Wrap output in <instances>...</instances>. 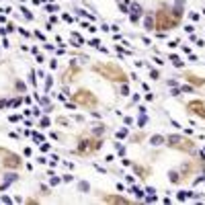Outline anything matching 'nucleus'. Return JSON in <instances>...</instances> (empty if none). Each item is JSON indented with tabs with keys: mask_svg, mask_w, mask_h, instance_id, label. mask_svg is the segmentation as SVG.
<instances>
[{
	"mask_svg": "<svg viewBox=\"0 0 205 205\" xmlns=\"http://www.w3.org/2000/svg\"><path fill=\"white\" fill-rule=\"evenodd\" d=\"M92 72H96V74H101L102 78L111 80V82H127V74L123 68H119L117 64H111V62H99V64H94L92 66Z\"/></svg>",
	"mask_w": 205,
	"mask_h": 205,
	"instance_id": "nucleus-1",
	"label": "nucleus"
},
{
	"mask_svg": "<svg viewBox=\"0 0 205 205\" xmlns=\"http://www.w3.org/2000/svg\"><path fill=\"white\" fill-rule=\"evenodd\" d=\"M154 21H156V29H160V31H168V29H172V27H176L181 19H179L176 14H172V8L170 11L160 8V11L154 12Z\"/></svg>",
	"mask_w": 205,
	"mask_h": 205,
	"instance_id": "nucleus-2",
	"label": "nucleus"
},
{
	"mask_svg": "<svg viewBox=\"0 0 205 205\" xmlns=\"http://www.w3.org/2000/svg\"><path fill=\"white\" fill-rule=\"evenodd\" d=\"M70 101L80 105V107H84V109H94V107H99V99H96L94 92L88 90V88H78L74 94H70Z\"/></svg>",
	"mask_w": 205,
	"mask_h": 205,
	"instance_id": "nucleus-3",
	"label": "nucleus"
},
{
	"mask_svg": "<svg viewBox=\"0 0 205 205\" xmlns=\"http://www.w3.org/2000/svg\"><path fill=\"white\" fill-rule=\"evenodd\" d=\"M101 146H102V139H101V137H92V136L90 137H80L76 152L82 154V156H90V154H94Z\"/></svg>",
	"mask_w": 205,
	"mask_h": 205,
	"instance_id": "nucleus-4",
	"label": "nucleus"
},
{
	"mask_svg": "<svg viewBox=\"0 0 205 205\" xmlns=\"http://www.w3.org/2000/svg\"><path fill=\"white\" fill-rule=\"evenodd\" d=\"M166 142H168V146L174 150H182V152H191V150L195 148L193 142L191 139H187V137L182 136H168L166 137Z\"/></svg>",
	"mask_w": 205,
	"mask_h": 205,
	"instance_id": "nucleus-5",
	"label": "nucleus"
},
{
	"mask_svg": "<svg viewBox=\"0 0 205 205\" xmlns=\"http://www.w3.org/2000/svg\"><path fill=\"white\" fill-rule=\"evenodd\" d=\"M0 154H2V166H4V168L17 170V168H21V166H23V160H21V156H17L14 152L0 150Z\"/></svg>",
	"mask_w": 205,
	"mask_h": 205,
	"instance_id": "nucleus-6",
	"label": "nucleus"
},
{
	"mask_svg": "<svg viewBox=\"0 0 205 205\" xmlns=\"http://www.w3.org/2000/svg\"><path fill=\"white\" fill-rule=\"evenodd\" d=\"M187 109H189L191 113H195L197 117H205V105L201 101H191Z\"/></svg>",
	"mask_w": 205,
	"mask_h": 205,
	"instance_id": "nucleus-7",
	"label": "nucleus"
},
{
	"mask_svg": "<svg viewBox=\"0 0 205 205\" xmlns=\"http://www.w3.org/2000/svg\"><path fill=\"white\" fill-rule=\"evenodd\" d=\"M129 12H131V23L137 25V23H139V17L144 14V8H142L137 2H131V11H129Z\"/></svg>",
	"mask_w": 205,
	"mask_h": 205,
	"instance_id": "nucleus-8",
	"label": "nucleus"
},
{
	"mask_svg": "<svg viewBox=\"0 0 205 205\" xmlns=\"http://www.w3.org/2000/svg\"><path fill=\"white\" fill-rule=\"evenodd\" d=\"M76 76H78V64L72 60L70 62V70L66 72V76H64V82H70V80H76Z\"/></svg>",
	"mask_w": 205,
	"mask_h": 205,
	"instance_id": "nucleus-9",
	"label": "nucleus"
},
{
	"mask_svg": "<svg viewBox=\"0 0 205 205\" xmlns=\"http://www.w3.org/2000/svg\"><path fill=\"white\" fill-rule=\"evenodd\" d=\"M102 201L105 203H129V199L121 197V195H107V197H102Z\"/></svg>",
	"mask_w": 205,
	"mask_h": 205,
	"instance_id": "nucleus-10",
	"label": "nucleus"
},
{
	"mask_svg": "<svg viewBox=\"0 0 205 205\" xmlns=\"http://www.w3.org/2000/svg\"><path fill=\"white\" fill-rule=\"evenodd\" d=\"M146 29H148V31H154V29H156V21H154V12L146 17Z\"/></svg>",
	"mask_w": 205,
	"mask_h": 205,
	"instance_id": "nucleus-11",
	"label": "nucleus"
},
{
	"mask_svg": "<svg viewBox=\"0 0 205 205\" xmlns=\"http://www.w3.org/2000/svg\"><path fill=\"white\" fill-rule=\"evenodd\" d=\"M185 78L189 80V82H193V84H197V86H201V84H205L203 78H199V76H195V74H187Z\"/></svg>",
	"mask_w": 205,
	"mask_h": 205,
	"instance_id": "nucleus-12",
	"label": "nucleus"
},
{
	"mask_svg": "<svg viewBox=\"0 0 205 205\" xmlns=\"http://www.w3.org/2000/svg\"><path fill=\"white\" fill-rule=\"evenodd\" d=\"M21 12H23V17L27 19V21H33V12L29 11V8H25V6H21Z\"/></svg>",
	"mask_w": 205,
	"mask_h": 205,
	"instance_id": "nucleus-13",
	"label": "nucleus"
},
{
	"mask_svg": "<svg viewBox=\"0 0 205 205\" xmlns=\"http://www.w3.org/2000/svg\"><path fill=\"white\" fill-rule=\"evenodd\" d=\"M162 142H164V137H162V136H154V137H152V146H162Z\"/></svg>",
	"mask_w": 205,
	"mask_h": 205,
	"instance_id": "nucleus-14",
	"label": "nucleus"
},
{
	"mask_svg": "<svg viewBox=\"0 0 205 205\" xmlns=\"http://www.w3.org/2000/svg\"><path fill=\"white\" fill-rule=\"evenodd\" d=\"M168 179H170V182H179L181 179H179V172H168Z\"/></svg>",
	"mask_w": 205,
	"mask_h": 205,
	"instance_id": "nucleus-15",
	"label": "nucleus"
},
{
	"mask_svg": "<svg viewBox=\"0 0 205 205\" xmlns=\"http://www.w3.org/2000/svg\"><path fill=\"white\" fill-rule=\"evenodd\" d=\"M170 62L174 64V66H182V62H181V57H179V56H170Z\"/></svg>",
	"mask_w": 205,
	"mask_h": 205,
	"instance_id": "nucleus-16",
	"label": "nucleus"
},
{
	"mask_svg": "<svg viewBox=\"0 0 205 205\" xmlns=\"http://www.w3.org/2000/svg\"><path fill=\"white\" fill-rule=\"evenodd\" d=\"M51 84H54V78H51V76H47V78H45V90L51 88Z\"/></svg>",
	"mask_w": 205,
	"mask_h": 205,
	"instance_id": "nucleus-17",
	"label": "nucleus"
},
{
	"mask_svg": "<svg viewBox=\"0 0 205 205\" xmlns=\"http://www.w3.org/2000/svg\"><path fill=\"white\" fill-rule=\"evenodd\" d=\"M189 195H191V193H187V191H181V193H179V199H181V201H185Z\"/></svg>",
	"mask_w": 205,
	"mask_h": 205,
	"instance_id": "nucleus-18",
	"label": "nucleus"
},
{
	"mask_svg": "<svg viewBox=\"0 0 205 205\" xmlns=\"http://www.w3.org/2000/svg\"><path fill=\"white\" fill-rule=\"evenodd\" d=\"M121 94H123V96H125V94H129V88H127L125 82H123V86H121Z\"/></svg>",
	"mask_w": 205,
	"mask_h": 205,
	"instance_id": "nucleus-19",
	"label": "nucleus"
},
{
	"mask_svg": "<svg viewBox=\"0 0 205 205\" xmlns=\"http://www.w3.org/2000/svg\"><path fill=\"white\" fill-rule=\"evenodd\" d=\"M62 19H64V21H66V23H74V19H72V17H70V14H62Z\"/></svg>",
	"mask_w": 205,
	"mask_h": 205,
	"instance_id": "nucleus-20",
	"label": "nucleus"
},
{
	"mask_svg": "<svg viewBox=\"0 0 205 205\" xmlns=\"http://www.w3.org/2000/svg\"><path fill=\"white\" fill-rule=\"evenodd\" d=\"M150 78H152V80H156V78H160V74L156 72V70H152V72H150Z\"/></svg>",
	"mask_w": 205,
	"mask_h": 205,
	"instance_id": "nucleus-21",
	"label": "nucleus"
},
{
	"mask_svg": "<svg viewBox=\"0 0 205 205\" xmlns=\"http://www.w3.org/2000/svg\"><path fill=\"white\" fill-rule=\"evenodd\" d=\"M90 45L92 47H99V45H101V41H99V39H90Z\"/></svg>",
	"mask_w": 205,
	"mask_h": 205,
	"instance_id": "nucleus-22",
	"label": "nucleus"
},
{
	"mask_svg": "<svg viewBox=\"0 0 205 205\" xmlns=\"http://www.w3.org/2000/svg\"><path fill=\"white\" fill-rule=\"evenodd\" d=\"M56 8H57L56 4H47V6H45V11H49V12H51V11H56Z\"/></svg>",
	"mask_w": 205,
	"mask_h": 205,
	"instance_id": "nucleus-23",
	"label": "nucleus"
},
{
	"mask_svg": "<svg viewBox=\"0 0 205 205\" xmlns=\"http://www.w3.org/2000/svg\"><path fill=\"white\" fill-rule=\"evenodd\" d=\"M41 125H43V127L49 125V119H47V117H43V119H41Z\"/></svg>",
	"mask_w": 205,
	"mask_h": 205,
	"instance_id": "nucleus-24",
	"label": "nucleus"
},
{
	"mask_svg": "<svg viewBox=\"0 0 205 205\" xmlns=\"http://www.w3.org/2000/svg\"><path fill=\"white\" fill-rule=\"evenodd\" d=\"M125 136H127L125 129H123V131H117V137H125Z\"/></svg>",
	"mask_w": 205,
	"mask_h": 205,
	"instance_id": "nucleus-25",
	"label": "nucleus"
},
{
	"mask_svg": "<svg viewBox=\"0 0 205 205\" xmlns=\"http://www.w3.org/2000/svg\"><path fill=\"white\" fill-rule=\"evenodd\" d=\"M0 189H2V185H0Z\"/></svg>",
	"mask_w": 205,
	"mask_h": 205,
	"instance_id": "nucleus-26",
	"label": "nucleus"
}]
</instances>
